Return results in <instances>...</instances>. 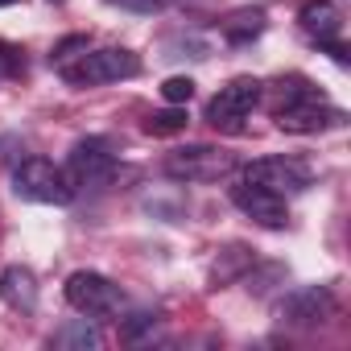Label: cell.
Segmentation results:
<instances>
[{
	"label": "cell",
	"instance_id": "obj_17",
	"mask_svg": "<svg viewBox=\"0 0 351 351\" xmlns=\"http://www.w3.org/2000/svg\"><path fill=\"white\" fill-rule=\"evenodd\" d=\"M182 128H186L182 104H173V108H165V112H153V116L145 120V132H149V136H173V132H182Z\"/></svg>",
	"mask_w": 351,
	"mask_h": 351
},
{
	"label": "cell",
	"instance_id": "obj_26",
	"mask_svg": "<svg viewBox=\"0 0 351 351\" xmlns=\"http://www.w3.org/2000/svg\"><path fill=\"white\" fill-rule=\"evenodd\" d=\"M54 5H62V0H54Z\"/></svg>",
	"mask_w": 351,
	"mask_h": 351
},
{
	"label": "cell",
	"instance_id": "obj_6",
	"mask_svg": "<svg viewBox=\"0 0 351 351\" xmlns=\"http://www.w3.org/2000/svg\"><path fill=\"white\" fill-rule=\"evenodd\" d=\"M116 173V153L104 136H87V141H75L71 157H66V178L71 186H104Z\"/></svg>",
	"mask_w": 351,
	"mask_h": 351
},
{
	"label": "cell",
	"instance_id": "obj_8",
	"mask_svg": "<svg viewBox=\"0 0 351 351\" xmlns=\"http://www.w3.org/2000/svg\"><path fill=\"white\" fill-rule=\"evenodd\" d=\"M330 314H335V293L326 285H302V289H293L281 302V322L285 326H298V330L322 326Z\"/></svg>",
	"mask_w": 351,
	"mask_h": 351
},
{
	"label": "cell",
	"instance_id": "obj_18",
	"mask_svg": "<svg viewBox=\"0 0 351 351\" xmlns=\"http://www.w3.org/2000/svg\"><path fill=\"white\" fill-rule=\"evenodd\" d=\"M244 277H248V289H252L256 298H265V293L273 289V281H285V269H281V265H269V269H261V273H256V265H252Z\"/></svg>",
	"mask_w": 351,
	"mask_h": 351
},
{
	"label": "cell",
	"instance_id": "obj_5",
	"mask_svg": "<svg viewBox=\"0 0 351 351\" xmlns=\"http://www.w3.org/2000/svg\"><path fill=\"white\" fill-rule=\"evenodd\" d=\"M66 302L79 314H87V318H108V314H120L124 293H120V285L112 277L91 273V269H79V273L66 277Z\"/></svg>",
	"mask_w": 351,
	"mask_h": 351
},
{
	"label": "cell",
	"instance_id": "obj_21",
	"mask_svg": "<svg viewBox=\"0 0 351 351\" xmlns=\"http://www.w3.org/2000/svg\"><path fill=\"white\" fill-rule=\"evenodd\" d=\"M75 50H87V38H83V34H75V38L58 42V46H54V62H58V66H62V62H71V58H75Z\"/></svg>",
	"mask_w": 351,
	"mask_h": 351
},
{
	"label": "cell",
	"instance_id": "obj_16",
	"mask_svg": "<svg viewBox=\"0 0 351 351\" xmlns=\"http://www.w3.org/2000/svg\"><path fill=\"white\" fill-rule=\"evenodd\" d=\"M261 29H265V13H236L223 25V34H228L232 46H248L252 38H261Z\"/></svg>",
	"mask_w": 351,
	"mask_h": 351
},
{
	"label": "cell",
	"instance_id": "obj_25",
	"mask_svg": "<svg viewBox=\"0 0 351 351\" xmlns=\"http://www.w3.org/2000/svg\"><path fill=\"white\" fill-rule=\"evenodd\" d=\"M5 5H17V0H0V9H5Z\"/></svg>",
	"mask_w": 351,
	"mask_h": 351
},
{
	"label": "cell",
	"instance_id": "obj_11",
	"mask_svg": "<svg viewBox=\"0 0 351 351\" xmlns=\"http://www.w3.org/2000/svg\"><path fill=\"white\" fill-rule=\"evenodd\" d=\"M0 302H5L9 310L34 314L38 310V277H34V269L9 265L5 273H0Z\"/></svg>",
	"mask_w": 351,
	"mask_h": 351
},
{
	"label": "cell",
	"instance_id": "obj_23",
	"mask_svg": "<svg viewBox=\"0 0 351 351\" xmlns=\"http://www.w3.org/2000/svg\"><path fill=\"white\" fill-rule=\"evenodd\" d=\"M17 71H21V62H17L5 46H0V79H5V75H17Z\"/></svg>",
	"mask_w": 351,
	"mask_h": 351
},
{
	"label": "cell",
	"instance_id": "obj_15",
	"mask_svg": "<svg viewBox=\"0 0 351 351\" xmlns=\"http://www.w3.org/2000/svg\"><path fill=\"white\" fill-rule=\"evenodd\" d=\"M50 343H54V347H71V351H99V347H104V335H99V326L83 314V318H71L66 326H58Z\"/></svg>",
	"mask_w": 351,
	"mask_h": 351
},
{
	"label": "cell",
	"instance_id": "obj_20",
	"mask_svg": "<svg viewBox=\"0 0 351 351\" xmlns=\"http://www.w3.org/2000/svg\"><path fill=\"white\" fill-rule=\"evenodd\" d=\"M149 326H157V314H149V310H141V314H132V318H128V322L120 326V335H124L128 343H136V339H141V335H145Z\"/></svg>",
	"mask_w": 351,
	"mask_h": 351
},
{
	"label": "cell",
	"instance_id": "obj_24",
	"mask_svg": "<svg viewBox=\"0 0 351 351\" xmlns=\"http://www.w3.org/2000/svg\"><path fill=\"white\" fill-rule=\"evenodd\" d=\"M9 149H21V141H17V136H0V161L17 157V153H9Z\"/></svg>",
	"mask_w": 351,
	"mask_h": 351
},
{
	"label": "cell",
	"instance_id": "obj_13",
	"mask_svg": "<svg viewBox=\"0 0 351 351\" xmlns=\"http://www.w3.org/2000/svg\"><path fill=\"white\" fill-rule=\"evenodd\" d=\"M261 95H269V108H273V116H277V112H285V108H298V104L322 99V91H318L310 79H302V75H281L277 83L261 87Z\"/></svg>",
	"mask_w": 351,
	"mask_h": 351
},
{
	"label": "cell",
	"instance_id": "obj_4",
	"mask_svg": "<svg viewBox=\"0 0 351 351\" xmlns=\"http://www.w3.org/2000/svg\"><path fill=\"white\" fill-rule=\"evenodd\" d=\"M236 169V157L215 145H186L165 157V178L173 182H219Z\"/></svg>",
	"mask_w": 351,
	"mask_h": 351
},
{
	"label": "cell",
	"instance_id": "obj_2",
	"mask_svg": "<svg viewBox=\"0 0 351 351\" xmlns=\"http://www.w3.org/2000/svg\"><path fill=\"white\" fill-rule=\"evenodd\" d=\"M58 71L71 87H99V83H120L141 75V58L124 46H108V50H83L79 62H62Z\"/></svg>",
	"mask_w": 351,
	"mask_h": 351
},
{
	"label": "cell",
	"instance_id": "obj_3",
	"mask_svg": "<svg viewBox=\"0 0 351 351\" xmlns=\"http://www.w3.org/2000/svg\"><path fill=\"white\" fill-rule=\"evenodd\" d=\"M261 79L252 75H236L228 87H219V95L207 104V124L219 128V132H244V120L256 112V104L265 99L261 95Z\"/></svg>",
	"mask_w": 351,
	"mask_h": 351
},
{
	"label": "cell",
	"instance_id": "obj_1",
	"mask_svg": "<svg viewBox=\"0 0 351 351\" xmlns=\"http://www.w3.org/2000/svg\"><path fill=\"white\" fill-rule=\"evenodd\" d=\"M13 191H17V199L46 203V207H66L75 199L66 169H58L50 157H21L13 169Z\"/></svg>",
	"mask_w": 351,
	"mask_h": 351
},
{
	"label": "cell",
	"instance_id": "obj_9",
	"mask_svg": "<svg viewBox=\"0 0 351 351\" xmlns=\"http://www.w3.org/2000/svg\"><path fill=\"white\" fill-rule=\"evenodd\" d=\"M232 203L252 219V223H261V228H285L289 223V207H285V199L281 195H273V191H265V186H256V182H240V186H232Z\"/></svg>",
	"mask_w": 351,
	"mask_h": 351
},
{
	"label": "cell",
	"instance_id": "obj_14",
	"mask_svg": "<svg viewBox=\"0 0 351 351\" xmlns=\"http://www.w3.org/2000/svg\"><path fill=\"white\" fill-rule=\"evenodd\" d=\"M252 265H256V256H252L248 244H228V248H219V256H215V265H211V285H232V281H240Z\"/></svg>",
	"mask_w": 351,
	"mask_h": 351
},
{
	"label": "cell",
	"instance_id": "obj_7",
	"mask_svg": "<svg viewBox=\"0 0 351 351\" xmlns=\"http://www.w3.org/2000/svg\"><path fill=\"white\" fill-rule=\"evenodd\" d=\"M244 182H256L285 199V195H302L310 186V173H306V165H298L289 157H261V161L244 165Z\"/></svg>",
	"mask_w": 351,
	"mask_h": 351
},
{
	"label": "cell",
	"instance_id": "obj_10",
	"mask_svg": "<svg viewBox=\"0 0 351 351\" xmlns=\"http://www.w3.org/2000/svg\"><path fill=\"white\" fill-rule=\"evenodd\" d=\"M343 120H347L343 108H335V104H326V99H310V104H298V108L277 112V128H281V132H293V136H314V132L339 128Z\"/></svg>",
	"mask_w": 351,
	"mask_h": 351
},
{
	"label": "cell",
	"instance_id": "obj_12",
	"mask_svg": "<svg viewBox=\"0 0 351 351\" xmlns=\"http://www.w3.org/2000/svg\"><path fill=\"white\" fill-rule=\"evenodd\" d=\"M298 21H302V29H306L314 42H330V38H339V29H343V13H339L335 0H306L302 13H298Z\"/></svg>",
	"mask_w": 351,
	"mask_h": 351
},
{
	"label": "cell",
	"instance_id": "obj_19",
	"mask_svg": "<svg viewBox=\"0 0 351 351\" xmlns=\"http://www.w3.org/2000/svg\"><path fill=\"white\" fill-rule=\"evenodd\" d=\"M161 95H165V104H191L195 83H191L186 75H173V79H165V83H161Z\"/></svg>",
	"mask_w": 351,
	"mask_h": 351
},
{
	"label": "cell",
	"instance_id": "obj_22",
	"mask_svg": "<svg viewBox=\"0 0 351 351\" xmlns=\"http://www.w3.org/2000/svg\"><path fill=\"white\" fill-rule=\"evenodd\" d=\"M108 5H116V9H128V13H145V17L161 13V0H108Z\"/></svg>",
	"mask_w": 351,
	"mask_h": 351
}]
</instances>
